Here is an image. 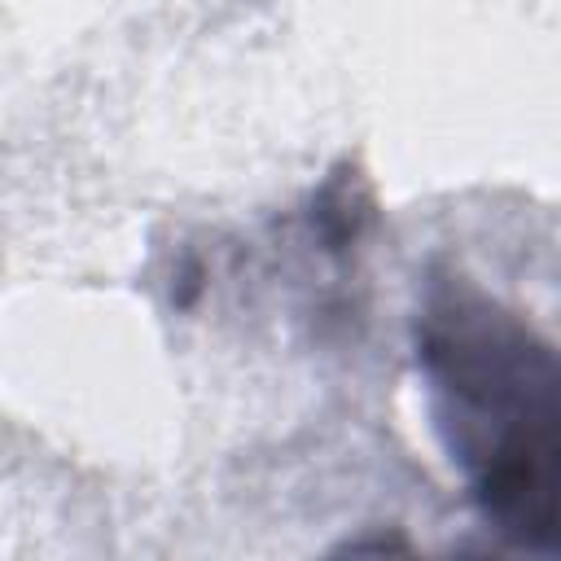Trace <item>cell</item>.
Returning a JSON list of instances; mask_svg holds the SVG:
<instances>
[{
    "mask_svg": "<svg viewBox=\"0 0 561 561\" xmlns=\"http://www.w3.org/2000/svg\"><path fill=\"white\" fill-rule=\"evenodd\" d=\"M425 359L451 399L456 447L478 469L491 522L552 539L557 522V377L552 355L495 311H451L430 329Z\"/></svg>",
    "mask_w": 561,
    "mask_h": 561,
    "instance_id": "obj_1",
    "label": "cell"
}]
</instances>
